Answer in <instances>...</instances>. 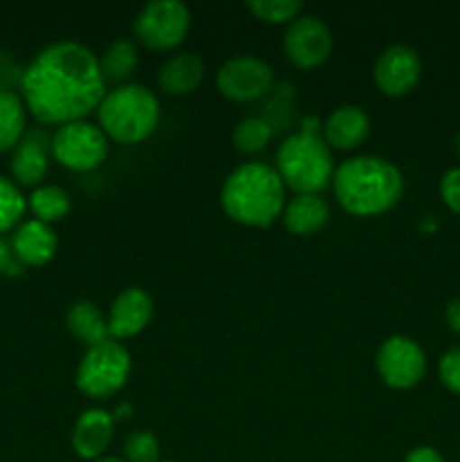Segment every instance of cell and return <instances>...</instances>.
Returning a JSON list of instances; mask_svg holds the SVG:
<instances>
[{
  "label": "cell",
  "instance_id": "cell-1",
  "mask_svg": "<svg viewBox=\"0 0 460 462\" xmlns=\"http://www.w3.org/2000/svg\"><path fill=\"white\" fill-rule=\"evenodd\" d=\"M99 57L79 41L45 45L21 79L25 108L43 125H68L97 111L106 95Z\"/></svg>",
  "mask_w": 460,
  "mask_h": 462
},
{
  "label": "cell",
  "instance_id": "cell-2",
  "mask_svg": "<svg viewBox=\"0 0 460 462\" xmlns=\"http://www.w3.org/2000/svg\"><path fill=\"white\" fill-rule=\"evenodd\" d=\"M334 194L345 212L377 217L397 206L404 194V176L382 156H352L334 170Z\"/></svg>",
  "mask_w": 460,
  "mask_h": 462
},
{
  "label": "cell",
  "instance_id": "cell-3",
  "mask_svg": "<svg viewBox=\"0 0 460 462\" xmlns=\"http://www.w3.org/2000/svg\"><path fill=\"white\" fill-rule=\"evenodd\" d=\"M221 208L237 224L253 228L271 226L284 210L282 179L266 162H244L225 176Z\"/></svg>",
  "mask_w": 460,
  "mask_h": 462
},
{
  "label": "cell",
  "instance_id": "cell-4",
  "mask_svg": "<svg viewBox=\"0 0 460 462\" xmlns=\"http://www.w3.org/2000/svg\"><path fill=\"white\" fill-rule=\"evenodd\" d=\"M275 171L298 194H318L334 179V156L320 135V120L305 116L300 131L287 135L275 152Z\"/></svg>",
  "mask_w": 460,
  "mask_h": 462
},
{
  "label": "cell",
  "instance_id": "cell-5",
  "mask_svg": "<svg viewBox=\"0 0 460 462\" xmlns=\"http://www.w3.org/2000/svg\"><path fill=\"white\" fill-rule=\"evenodd\" d=\"M161 102L144 84H120L106 90L97 106V120L104 134L122 144L147 140L158 126Z\"/></svg>",
  "mask_w": 460,
  "mask_h": 462
},
{
  "label": "cell",
  "instance_id": "cell-6",
  "mask_svg": "<svg viewBox=\"0 0 460 462\" xmlns=\"http://www.w3.org/2000/svg\"><path fill=\"white\" fill-rule=\"evenodd\" d=\"M131 374V355L120 341L106 338L97 346L86 347L77 365L75 383L90 400H104L126 386Z\"/></svg>",
  "mask_w": 460,
  "mask_h": 462
},
{
  "label": "cell",
  "instance_id": "cell-7",
  "mask_svg": "<svg viewBox=\"0 0 460 462\" xmlns=\"http://www.w3.org/2000/svg\"><path fill=\"white\" fill-rule=\"evenodd\" d=\"M52 156L72 171H90L108 156V135L88 120H75L57 126L52 134Z\"/></svg>",
  "mask_w": 460,
  "mask_h": 462
},
{
  "label": "cell",
  "instance_id": "cell-8",
  "mask_svg": "<svg viewBox=\"0 0 460 462\" xmlns=\"http://www.w3.org/2000/svg\"><path fill=\"white\" fill-rule=\"evenodd\" d=\"M188 5L180 0H149L133 18L135 39L152 50H171L189 32Z\"/></svg>",
  "mask_w": 460,
  "mask_h": 462
},
{
  "label": "cell",
  "instance_id": "cell-9",
  "mask_svg": "<svg viewBox=\"0 0 460 462\" xmlns=\"http://www.w3.org/2000/svg\"><path fill=\"white\" fill-rule=\"evenodd\" d=\"M275 86V72L266 59L255 54H237L225 59L216 70V88L233 102L264 99Z\"/></svg>",
  "mask_w": 460,
  "mask_h": 462
},
{
  "label": "cell",
  "instance_id": "cell-10",
  "mask_svg": "<svg viewBox=\"0 0 460 462\" xmlns=\"http://www.w3.org/2000/svg\"><path fill=\"white\" fill-rule=\"evenodd\" d=\"M379 377L383 383L397 391H409L418 386L427 373V355L418 341L404 334H392L379 346L374 356Z\"/></svg>",
  "mask_w": 460,
  "mask_h": 462
},
{
  "label": "cell",
  "instance_id": "cell-11",
  "mask_svg": "<svg viewBox=\"0 0 460 462\" xmlns=\"http://www.w3.org/2000/svg\"><path fill=\"white\" fill-rule=\"evenodd\" d=\"M332 48V30L323 18L314 16V14H300L293 18L282 36V50L289 61L305 70L327 61Z\"/></svg>",
  "mask_w": 460,
  "mask_h": 462
},
{
  "label": "cell",
  "instance_id": "cell-12",
  "mask_svg": "<svg viewBox=\"0 0 460 462\" xmlns=\"http://www.w3.org/2000/svg\"><path fill=\"white\" fill-rule=\"evenodd\" d=\"M374 84L388 97H401L418 86L422 77V59L406 43H392L374 61Z\"/></svg>",
  "mask_w": 460,
  "mask_h": 462
},
{
  "label": "cell",
  "instance_id": "cell-13",
  "mask_svg": "<svg viewBox=\"0 0 460 462\" xmlns=\"http://www.w3.org/2000/svg\"><path fill=\"white\" fill-rule=\"evenodd\" d=\"M50 153H52V138L43 129L25 131L21 143L14 147L9 170L18 185L39 188L50 167Z\"/></svg>",
  "mask_w": 460,
  "mask_h": 462
},
{
  "label": "cell",
  "instance_id": "cell-14",
  "mask_svg": "<svg viewBox=\"0 0 460 462\" xmlns=\"http://www.w3.org/2000/svg\"><path fill=\"white\" fill-rule=\"evenodd\" d=\"M153 316V300L144 289L129 287L120 291L108 310L106 323L111 338H131L143 332Z\"/></svg>",
  "mask_w": 460,
  "mask_h": 462
},
{
  "label": "cell",
  "instance_id": "cell-15",
  "mask_svg": "<svg viewBox=\"0 0 460 462\" xmlns=\"http://www.w3.org/2000/svg\"><path fill=\"white\" fill-rule=\"evenodd\" d=\"M115 433V418L104 409H88L77 418L72 427V449L79 458L97 460L108 449Z\"/></svg>",
  "mask_w": 460,
  "mask_h": 462
},
{
  "label": "cell",
  "instance_id": "cell-16",
  "mask_svg": "<svg viewBox=\"0 0 460 462\" xmlns=\"http://www.w3.org/2000/svg\"><path fill=\"white\" fill-rule=\"evenodd\" d=\"M9 244H12L14 257L23 266H43L57 253L59 237L50 224H43L39 219H27L18 224Z\"/></svg>",
  "mask_w": 460,
  "mask_h": 462
},
{
  "label": "cell",
  "instance_id": "cell-17",
  "mask_svg": "<svg viewBox=\"0 0 460 462\" xmlns=\"http://www.w3.org/2000/svg\"><path fill=\"white\" fill-rule=\"evenodd\" d=\"M370 135L368 113L354 104L334 108L323 125V140L329 147L354 149Z\"/></svg>",
  "mask_w": 460,
  "mask_h": 462
},
{
  "label": "cell",
  "instance_id": "cell-18",
  "mask_svg": "<svg viewBox=\"0 0 460 462\" xmlns=\"http://www.w3.org/2000/svg\"><path fill=\"white\" fill-rule=\"evenodd\" d=\"M282 219L289 233L307 237L327 226L329 206L320 194H296L284 203Z\"/></svg>",
  "mask_w": 460,
  "mask_h": 462
},
{
  "label": "cell",
  "instance_id": "cell-19",
  "mask_svg": "<svg viewBox=\"0 0 460 462\" xmlns=\"http://www.w3.org/2000/svg\"><path fill=\"white\" fill-rule=\"evenodd\" d=\"M206 75L203 59L194 52H176L158 72V86L170 95H188L198 88Z\"/></svg>",
  "mask_w": 460,
  "mask_h": 462
},
{
  "label": "cell",
  "instance_id": "cell-20",
  "mask_svg": "<svg viewBox=\"0 0 460 462\" xmlns=\"http://www.w3.org/2000/svg\"><path fill=\"white\" fill-rule=\"evenodd\" d=\"M66 325L68 329H70L72 337H75L77 341L84 343L86 347L97 346V343L111 338V334H108V323L106 319H104L99 305L93 300H86V298L84 300L72 302V307L66 314Z\"/></svg>",
  "mask_w": 460,
  "mask_h": 462
},
{
  "label": "cell",
  "instance_id": "cell-21",
  "mask_svg": "<svg viewBox=\"0 0 460 462\" xmlns=\"http://www.w3.org/2000/svg\"><path fill=\"white\" fill-rule=\"evenodd\" d=\"M27 131V108L16 90L0 93V153L14 152Z\"/></svg>",
  "mask_w": 460,
  "mask_h": 462
},
{
  "label": "cell",
  "instance_id": "cell-22",
  "mask_svg": "<svg viewBox=\"0 0 460 462\" xmlns=\"http://www.w3.org/2000/svg\"><path fill=\"white\" fill-rule=\"evenodd\" d=\"M257 116L269 122L273 134L289 129L293 125V117H296V86L289 84V81L275 84L271 93L262 99Z\"/></svg>",
  "mask_w": 460,
  "mask_h": 462
},
{
  "label": "cell",
  "instance_id": "cell-23",
  "mask_svg": "<svg viewBox=\"0 0 460 462\" xmlns=\"http://www.w3.org/2000/svg\"><path fill=\"white\" fill-rule=\"evenodd\" d=\"M138 61L140 54L135 41L115 39L113 43H108V48L99 57V70H102L104 81H117V86H120V81L133 75Z\"/></svg>",
  "mask_w": 460,
  "mask_h": 462
},
{
  "label": "cell",
  "instance_id": "cell-24",
  "mask_svg": "<svg viewBox=\"0 0 460 462\" xmlns=\"http://www.w3.org/2000/svg\"><path fill=\"white\" fill-rule=\"evenodd\" d=\"M27 208L32 210L34 219L52 226L54 221L63 219L68 215V210H70V197H68V192L61 185L45 183L32 189V194L27 197Z\"/></svg>",
  "mask_w": 460,
  "mask_h": 462
},
{
  "label": "cell",
  "instance_id": "cell-25",
  "mask_svg": "<svg viewBox=\"0 0 460 462\" xmlns=\"http://www.w3.org/2000/svg\"><path fill=\"white\" fill-rule=\"evenodd\" d=\"M273 129L266 120L260 116H248L239 120L233 129V144L242 153H257L271 143L273 138Z\"/></svg>",
  "mask_w": 460,
  "mask_h": 462
},
{
  "label": "cell",
  "instance_id": "cell-26",
  "mask_svg": "<svg viewBox=\"0 0 460 462\" xmlns=\"http://www.w3.org/2000/svg\"><path fill=\"white\" fill-rule=\"evenodd\" d=\"M27 210V199L14 180L0 176V233L21 224Z\"/></svg>",
  "mask_w": 460,
  "mask_h": 462
},
{
  "label": "cell",
  "instance_id": "cell-27",
  "mask_svg": "<svg viewBox=\"0 0 460 462\" xmlns=\"http://www.w3.org/2000/svg\"><path fill=\"white\" fill-rule=\"evenodd\" d=\"M246 9L264 23H291L300 16L302 0H248Z\"/></svg>",
  "mask_w": 460,
  "mask_h": 462
},
{
  "label": "cell",
  "instance_id": "cell-28",
  "mask_svg": "<svg viewBox=\"0 0 460 462\" xmlns=\"http://www.w3.org/2000/svg\"><path fill=\"white\" fill-rule=\"evenodd\" d=\"M161 445L152 431H133L124 440V458L126 462H158Z\"/></svg>",
  "mask_w": 460,
  "mask_h": 462
},
{
  "label": "cell",
  "instance_id": "cell-29",
  "mask_svg": "<svg viewBox=\"0 0 460 462\" xmlns=\"http://www.w3.org/2000/svg\"><path fill=\"white\" fill-rule=\"evenodd\" d=\"M437 373H440V382L445 383L446 391L460 395V346L451 347L440 356Z\"/></svg>",
  "mask_w": 460,
  "mask_h": 462
},
{
  "label": "cell",
  "instance_id": "cell-30",
  "mask_svg": "<svg viewBox=\"0 0 460 462\" xmlns=\"http://www.w3.org/2000/svg\"><path fill=\"white\" fill-rule=\"evenodd\" d=\"M440 197L451 212L460 215V167H451L442 174Z\"/></svg>",
  "mask_w": 460,
  "mask_h": 462
},
{
  "label": "cell",
  "instance_id": "cell-31",
  "mask_svg": "<svg viewBox=\"0 0 460 462\" xmlns=\"http://www.w3.org/2000/svg\"><path fill=\"white\" fill-rule=\"evenodd\" d=\"M23 72H25V68L18 66L12 54L0 50V93L3 90H14V86L21 88Z\"/></svg>",
  "mask_w": 460,
  "mask_h": 462
},
{
  "label": "cell",
  "instance_id": "cell-32",
  "mask_svg": "<svg viewBox=\"0 0 460 462\" xmlns=\"http://www.w3.org/2000/svg\"><path fill=\"white\" fill-rule=\"evenodd\" d=\"M23 264L14 257L12 244L0 237V275H21Z\"/></svg>",
  "mask_w": 460,
  "mask_h": 462
},
{
  "label": "cell",
  "instance_id": "cell-33",
  "mask_svg": "<svg viewBox=\"0 0 460 462\" xmlns=\"http://www.w3.org/2000/svg\"><path fill=\"white\" fill-rule=\"evenodd\" d=\"M404 462H445V458L440 456V451L433 449V447H415V449H410L409 454H406Z\"/></svg>",
  "mask_w": 460,
  "mask_h": 462
},
{
  "label": "cell",
  "instance_id": "cell-34",
  "mask_svg": "<svg viewBox=\"0 0 460 462\" xmlns=\"http://www.w3.org/2000/svg\"><path fill=\"white\" fill-rule=\"evenodd\" d=\"M445 320H446V328H449L451 332L460 334V298H454V300L446 305Z\"/></svg>",
  "mask_w": 460,
  "mask_h": 462
},
{
  "label": "cell",
  "instance_id": "cell-35",
  "mask_svg": "<svg viewBox=\"0 0 460 462\" xmlns=\"http://www.w3.org/2000/svg\"><path fill=\"white\" fill-rule=\"evenodd\" d=\"M131 411H133V409H131V404H120L115 409V418H129Z\"/></svg>",
  "mask_w": 460,
  "mask_h": 462
},
{
  "label": "cell",
  "instance_id": "cell-36",
  "mask_svg": "<svg viewBox=\"0 0 460 462\" xmlns=\"http://www.w3.org/2000/svg\"><path fill=\"white\" fill-rule=\"evenodd\" d=\"M93 462H126V460L117 458V456H102V458H97V460H93Z\"/></svg>",
  "mask_w": 460,
  "mask_h": 462
},
{
  "label": "cell",
  "instance_id": "cell-37",
  "mask_svg": "<svg viewBox=\"0 0 460 462\" xmlns=\"http://www.w3.org/2000/svg\"><path fill=\"white\" fill-rule=\"evenodd\" d=\"M454 144H455V152H458V156H460V134H458V135H455Z\"/></svg>",
  "mask_w": 460,
  "mask_h": 462
},
{
  "label": "cell",
  "instance_id": "cell-38",
  "mask_svg": "<svg viewBox=\"0 0 460 462\" xmlns=\"http://www.w3.org/2000/svg\"><path fill=\"white\" fill-rule=\"evenodd\" d=\"M158 462H171V460H158Z\"/></svg>",
  "mask_w": 460,
  "mask_h": 462
}]
</instances>
